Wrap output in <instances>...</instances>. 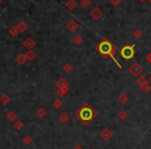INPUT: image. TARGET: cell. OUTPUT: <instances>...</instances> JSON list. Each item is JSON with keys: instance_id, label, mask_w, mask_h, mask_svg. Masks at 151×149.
<instances>
[{"instance_id": "35", "label": "cell", "mask_w": 151, "mask_h": 149, "mask_svg": "<svg viewBox=\"0 0 151 149\" xmlns=\"http://www.w3.org/2000/svg\"><path fill=\"white\" fill-rule=\"evenodd\" d=\"M148 1H149V3H150V4H151V0H148Z\"/></svg>"}, {"instance_id": "27", "label": "cell", "mask_w": 151, "mask_h": 149, "mask_svg": "<svg viewBox=\"0 0 151 149\" xmlns=\"http://www.w3.org/2000/svg\"><path fill=\"white\" fill-rule=\"evenodd\" d=\"M101 11H99V9H95L94 11V19L95 20H97V19H99V18H101Z\"/></svg>"}, {"instance_id": "25", "label": "cell", "mask_w": 151, "mask_h": 149, "mask_svg": "<svg viewBox=\"0 0 151 149\" xmlns=\"http://www.w3.org/2000/svg\"><path fill=\"white\" fill-rule=\"evenodd\" d=\"M63 71H64L65 73H70V71H73V66H71V64H69V63L64 64L63 65Z\"/></svg>"}, {"instance_id": "11", "label": "cell", "mask_w": 151, "mask_h": 149, "mask_svg": "<svg viewBox=\"0 0 151 149\" xmlns=\"http://www.w3.org/2000/svg\"><path fill=\"white\" fill-rule=\"evenodd\" d=\"M14 127L17 130H19V132H21V130H24V127H25V124H24V122L22 121V120H16V121L14 122Z\"/></svg>"}, {"instance_id": "20", "label": "cell", "mask_w": 151, "mask_h": 149, "mask_svg": "<svg viewBox=\"0 0 151 149\" xmlns=\"http://www.w3.org/2000/svg\"><path fill=\"white\" fill-rule=\"evenodd\" d=\"M146 83H148V81H147V79L145 78V77H143V76L139 77L138 80H137V84H138L140 87L143 86L144 84H146Z\"/></svg>"}, {"instance_id": "12", "label": "cell", "mask_w": 151, "mask_h": 149, "mask_svg": "<svg viewBox=\"0 0 151 149\" xmlns=\"http://www.w3.org/2000/svg\"><path fill=\"white\" fill-rule=\"evenodd\" d=\"M17 117H18V115H17V113H16L15 111H9V112H7L6 118H7V120H9V121L15 122L16 120H17Z\"/></svg>"}, {"instance_id": "15", "label": "cell", "mask_w": 151, "mask_h": 149, "mask_svg": "<svg viewBox=\"0 0 151 149\" xmlns=\"http://www.w3.org/2000/svg\"><path fill=\"white\" fill-rule=\"evenodd\" d=\"M117 116L121 121H124V120H126L128 118V113L125 111V110H121V111L118 112Z\"/></svg>"}, {"instance_id": "19", "label": "cell", "mask_w": 151, "mask_h": 149, "mask_svg": "<svg viewBox=\"0 0 151 149\" xmlns=\"http://www.w3.org/2000/svg\"><path fill=\"white\" fill-rule=\"evenodd\" d=\"M140 88H141V90H142V92L149 93L151 91V84L150 83H146V84H144L143 86H141Z\"/></svg>"}, {"instance_id": "33", "label": "cell", "mask_w": 151, "mask_h": 149, "mask_svg": "<svg viewBox=\"0 0 151 149\" xmlns=\"http://www.w3.org/2000/svg\"><path fill=\"white\" fill-rule=\"evenodd\" d=\"M148 80H149V82H150V83H151V75H150V76H149V78H148Z\"/></svg>"}, {"instance_id": "28", "label": "cell", "mask_w": 151, "mask_h": 149, "mask_svg": "<svg viewBox=\"0 0 151 149\" xmlns=\"http://www.w3.org/2000/svg\"><path fill=\"white\" fill-rule=\"evenodd\" d=\"M9 32H11V34L13 36H16L18 34V28H16V27H13L11 30H9Z\"/></svg>"}, {"instance_id": "31", "label": "cell", "mask_w": 151, "mask_h": 149, "mask_svg": "<svg viewBox=\"0 0 151 149\" xmlns=\"http://www.w3.org/2000/svg\"><path fill=\"white\" fill-rule=\"evenodd\" d=\"M67 6L70 7V9H71L73 7H75V6H76V3H75V2H73V1H69V3H67Z\"/></svg>"}, {"instance_id": "6", "label": "cell", "mask_w": 151, "mask_h": 149, "mask_svg": "<svg viewBox=\"0 0 151 149\" xmlns=\"http://www.w3.org/2000/svg\"><path fill=\"white\" fill-rule=\"evenodd\" d=\"M117 99L121 105H125V104H127L128 101H129V97H128V95L126 94L125 92H121L117 96Z\"/></svg>"}, {"instance_id": "21", "label": "cell", "mask_w": 151, "mask_h": 149, "mask_svg": "<svg viewBox=\"0 0 151 149\" xmlns=\"http://www.w3.org/2000/svg\"><path fill=\"white\" fill-rule=\"evenodd\" d=\"M132 36H134L136 40H140V38L143 36V33L140 29H136V30H134V32H132Z\"/></svg>"}, {"instance_id": "34", "label": "cell", "mask_w": 151, "mask_h": 149, "mask_svg": "<svg viewBox=\"0 0 151 149\" xmlns=\"http://www.w3.org/2000/svg\"><path fill=\"white\" fill-rule=\"evenodd\" d=\"M139 1H141V2H145V1H147V0H139Z\"/></svg>"}, {"instance_id": "29", "label": "cell", "mask_w": 151, "mask_h": 149, "mask_svg": "<svg viewBox=\"0 0 151 149\" xmlns=\"http://www.w3.org/2000/svg\"><path fill=\"white\" fill-rule=\"evenodd\" d=\"M111 2L113 5H115V6H118V5L120 4V2H121V0H111Z\"/></svg>"}, {"instance_id": "2", "label": "cell", "mask_w": 151, "mask_h": 149, "mask_svg": "<svg viewBox=\"0 0 151 149\" xmlns=\"http://www.w3.org/2000/svg\"><path fill=\"white\" fill-rule=\"evenodd\" d=\"M96 51L99 53H101L103 56L111 57V58L113 59L114 61H115L116 64L118 65V67H119V68H121V65H120V63L118 62V61L116 60V58H115V54H116L115 46H114V45L112 44V42H110L109 40H101V42L96 46Z\"/></svg>"}, {"instance_id": "16", "label": "cell", "mask_w": 151, "mask_h": 149, "mask_svg": "<svg viewBox=\"0 0 151 149\" xmlns=\"http://www.w3.org/2000/svg\"><path fill=\"white\" fill-rule=\"evenodd\" d=\"M22 142H23V144L26 145V146H29V145H31L32 142H33V139H32L29 135H26V136H24L23 139H22Z\"/></svg>"}, {"instance_id": "5", "label": "cell", "mask_w": 151, "mask_h": 149, "mask_svg": "<svg viewBox=\"0 0 151 149\" xmlns=\"http://www.w3.org/2000/svg\"><path fill=\"white\" fill-rule=\"evenodd\" d=\"M113 135H114L113 132L108 127L104 128V130H101V132H99V137H101L104 141H110L113 138Z\"/></svg>"}, {"instance_id": "13", "label": "cell", "mask_w": 151, "mask_h": 149, "mask_svg": "<svg viewBox=\"0 0 151 149\" xmlns=\"http://www.w3.org/2000/svg\"><path fill=\"white\" fill-rule=\"evenodd\" d=\"M11 97L9 96L7 94H2L1 96H0V103L2 104V105H4V106H6V105H9V103H11Z\"/></svg>"}, {"instance_id": "22", "label": "cell", "mask_w": 151, "mask_h": 149, "mask_svg": "<svg viewBox=\"0 0 151 149\" xmlns=\"http://www.w3.org/2000/svg\"><path fill=\"white\" fill-rule=\"evenodd\" d=\"M67 26H68V28L71 30V31H75V30H77V29H78V27H79V25L77 23H76L75 21L69 22L68 25H67Z\"/></svg>"}, {"instance_id": "10", "label": "cell", "mask_w": 151, "mask_h": 149, "mask_svg": "<svg viewBox=\"0 0 151 149\" xmlns=\"http://www.w3.org/2000/svg\"><path fill=\"white\" fill-rule=\"evenodd\" d=\"M56 86L58 87V88H62V87H68V82H67L66 79L60 78L56 82Z\"/></svg>"}, {"instance_id": "4", "label": "cell", "mask_w": 151, "mask_h": 149, "mask_svg": "<svg viewBox=\"0 0 151 149\" xmlns=\"http://www.w3.org/2000/svg\"><path fill=\"white\" fill-rule=\"evenodd\" d=\"M143 67H142V65L140 64V63H138V62H134L132 64V66L129 67V73H132V76L134 77H141V75L143 73Z\"/></svg>"}, {"instance_id": "1", "label": "cell", "mask_w": 151, "mask_h": 149, "mask_svg": "<svg viewBox=\"0 0 151 149\" xmlns=\"http://www.w3.org/2000/svg\"><path fill=\"white\" fill-rule=\"evenodd\" d=\"M76 118L85 126H88L99 116L97 111L88 103H84L75 112Z\"/></svg>"}, {"instance_id": "18", "label": "cell", "mask_w": 151, "mask_h": 149, "mask_svg": "<svg viewBox=\"0 0 151 149\" xmlns=\"http://www.w3.org/2000/svg\"><path fill=\"white\" fill-rule=\"evenodd\" d=\"M53 107H54L56 110L61 109V108L63 107V101H61V99H55V101H53Z\"/></svg>"}, {"instance_id": "14", "label": "cell", "mask_w": 151, "mask_h": 149, "mask_svg": "<svg viewBox=\"0 0 151 149\" xmlns=\"http://www.w3.org/2000/svg\"><path fill=\"white\" fill-rule=\"evenodd\" d=\"M27 61H28V59H27L26 54H20L19 56L17 57V62L19 63V64H21V65L25 64Z\"/></svg>"}, {"instance_id": "3", "label": "cell", "mask_w": 151, "mask_h": 149, "mask_svg": "<svg viewBox=\"0 0 151 149\" xmlns=\"http://www.w3.org/2000/svg\"><path fill=\"white\" fill-rule=\"evenodd\" d=\"M134 45H126L123 48L120 50V55L123 59L125 60H130L132 57L136 54V51H134Z\"/></svg>"}, {"instance_id": "17", "label": "cell", "mask_w": 151, "mask_h": 149, "mask_svg": "<svg viewBox=\"0 0 151 149\" xmlns=\"http://www.w3.org/2000/svg\"><path fill=\"white\" fill-rule=\"evenodd\" d=\"M67 92H68V87H62V88H58V90H57V95L60 97H63L67 94Z\"/></svg>"}, {"instance_id": "32", "label": "cell", "mask_w": 151, "mask_h": 149, "mask_svg": "<svg viewBox=\"0 0 151 149\" xmlns=\"http://www.w3.org/2000/svg\"><path fill=\"white\" fill-rule=\"evenodd\" d=\"M73 149H84V148H83L82 146H80V145H76V146L73 147Z\"/></svg>"}, {"instance_id": "9", "label": "cell", "mask_w": 151, "mask_h": 149, "mask_svg": "<svg viewBox=\"0 0 151 149\" xmlns=\"http://www.w3.org/2000/svg\"><path fill=\"white\" fill-rule=\"evenodd\" d=\"M35 115H36V117L40 118V119H44V118L47 116V111L44 109V108H38L35 112Z\"/></svg>"}, {"instance_id": "30", "label": "cell", "mask_w": 151, "mask_h": 149, "mask_svg": "<svg viewBox=\"0 0 151 149\" xmlns=\"http://www.w3.org/2000/svg\"><path fill=\"white\" fill-rule=\"evenodd\" d=\"M146 61H147V62H149V63H151V52L147 54V56H146Z\"/></svg>"}, {"instance_id": "26", "label": "cell", "mask_w": 151, "mask_h": 149, "mask_svg": "<svg viewBox=\"0 0 151 149\" xmlns=\"http://www.w3.org/2000/svg\"><path fill=\"white\" fill-rule=\"evenodd\" d=\"M18 29H19L21 32H23V31H25V30L27 29V26H26L25 23H21L19 25V27H18Z\"/></svg>"}, {"instance_id": "24", "label": "cell", "mask_w": 151, "mask_h": 149, "mask_svg": "<svg viewBox=\"0 0 151 149\" xmlns=\"http://www.w3.org/2000/svg\"><path fill=\"white\" fill-rule=\"evenodd\" d=\"M73 42H75L76 45H81L83 42V37H82V36H80V35H77V36H75V37L73 38Z\"/></svg>"}, {"instance_id": "7", "label": "cell", "mask_w": 151, "mask_h": 149, "mask_svg": "<svg viewBox=\"0 0 151 149\" xmlns=\"http://www.w3.org/2000/svg\"><path fill=\"white\" fill-rule=\"evenodd\" d=\"M58 118H59V121L63 124H66L67 122L70 120V116H69V114L66 113V112H62V113L58 116Z\"/></svg>"}, {"instance_id": "8", "label": "cell", "mask_w": 151, "mask_h": 149, "mask_svg": "<svg viewBox=\"0 0 151 149\" xmlns=\"http://www.w3.org/2000/svg\"><path fill=\"white\" fill-rule=\"evenodd\" d=\"M23 45L28 49V50H32V48L35 46V42H34L32 38L28 37V38H26V40H25V42H23Z\"/></svg>"}, {"instance_id": "23", "label": "cell", "mask_w": 151, "mask_h": 149, "mask_svg": "<svg viewBox=\"0 0 151 149\" xmlns=\"http://www.w3.org/2000/svg\"><path fill=\"white\" fill-rule=\"evenodd\" d=\"M26 56H27V59H28V60H33V59L35 58L36 55H35V53H34L32 50H29V51L27 52V54H26Z\"/></svg>"}]
</instances>
